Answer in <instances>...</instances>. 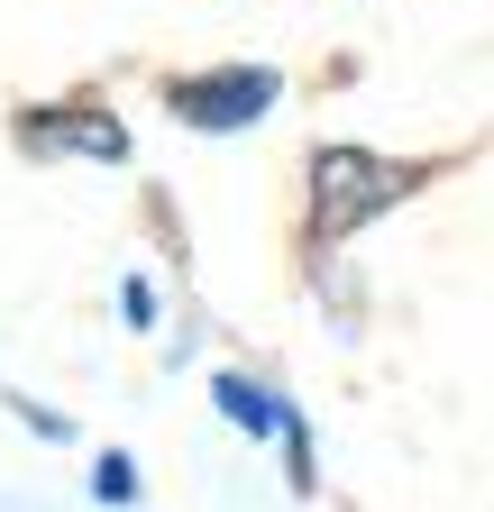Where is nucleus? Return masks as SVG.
Segmentation results:
<instances>
[{
    "label": "nucleus",
    "mask_w": 494,
    "mask_h": 512,
    "mask_svg": "<svg viewBox=\"0 0 494 512\" xmlns=\"http://www.w3.org/2000/svg\"><path fill=\"white\" fill-rule=\"evenodd\" d=\"M430 183V165L412 156H376V147H321L302 165V192H312V247H339L357 229H376L385 211H403Z\"/></svg>",
    "instance_id": "1"
},
{
    "label": "nucleus",
    "mask_w": 494,
    "mask_h": 512,
    "mask_svg": "<svg viewBox=\"0 0 494 512\" xmlns=\"http://www.w3.org/2000/svg\"><path fill=\"white\" fill-rule=\"evenodd\" d=\"M275 74L266 64H220V74H183V83H165V110L183 119V128H247L257 110H275Z\"/></svg>",
    "instance_id": "2"
},
{
    "label": "nucleus",
    "mask_w": 494,
    "mask_h": 512,
    "mask_svg": "<svg viewBox=\"0 0 494 512\" xmlns=\"http://www.w3.org/2000/svg\"><path fill=\"white\" fill-rule=\"evenodd\" d=\"M211 403H220V412H229V421H238L247 439H284V448H293V485L312 494V430H302V412H293L284 394H266L257 375L220 366V375H211Z\"/></svg>",
    "instance_id": "3"
},
{
    "label": "nucleus",
    "mask_w": 494,
    "mask_h": 512,
    "mask_svg": "<svg viewBox=\"0 0 494 512\" xmlns=\"http://www.w3.org/2000/svg\"><path fill=\"white\" fill-rule=\"evenodd\" d=\"M19 138L37 156H92V165H119V156H129V128L101 119L92 101H65V110H46V119H19Z\"/></svg>",
    "instance_id": "4"
},
{
    "label": "nucleus",
    "mask_w": 494,
    "mask_h": 512,
    "mask_svg": "<svg viewBox=\"0 0 494 512\" xmlns=\"http://www.w3.org/2000/svg\"><path fill=\"white\" fill-rule=\"evenodd\" d=\"M101 503H129L138 494V476H129V458H101V485H92Z\"/></svg>",
    "instance_id": "5"
}]
</instances>
